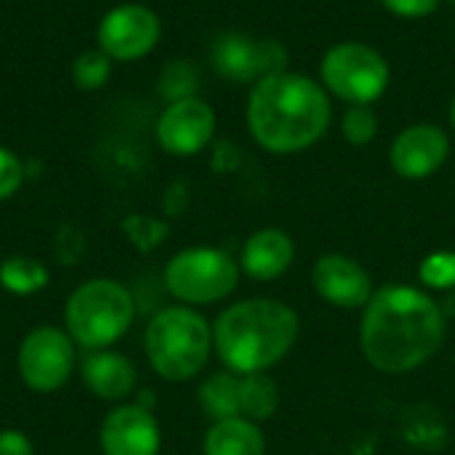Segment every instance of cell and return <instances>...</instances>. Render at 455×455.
Listing matches in <instances>:
<instances>
[{
  "instance_id": "5b68a950",
  "label": "cell",
  "mask_w": 455,
  "mask_h": 455,
  "mask_svg": "<svg viewBox=\"0 0 455 455\" xmlns=\"http://www.w3.org/2000/svg\"><path fill=\"white\" fill-rule=\"evenodd\" d=\"M136 317L133 296L125 285L109 277H96L72 291L67 299V333L88 352L109 349L117 344Z\"/></svg>"
},
{
  "instance_id": "4fadbf2b",
  "label": "cell",
  "mask_w": 455,
  "mask_h": 455,
  "mask_svg": "<svg viewBox=\"0 0 455 455\" xmlns=\"http://www.w3.org/2000/svg\"><path fill=\"white\" fill-rule=\"evenodd\" d=\"M312 283L320 299L339 309H360L376 293L368 269L341 253H328L317 259L312 269Z\"/></svg>"
},
{
  "instance_id": "ac0fdd59",
  "label": "cell",
  "mask_w": 455,
  "mask_h": 455,
  "mask_svg": "<svg viewBox=\"0 0 455 455\" xmlns=\"http://www.w3.org/2000/svg\"><path fill=\"white\" fill-rule=\"evenodd\" d=\"M280 408V389L267 373L240 376V416L248 421H269Z\"/></svg>"
},
{
  "instance_id": "ffe728a7",
  "label": "cell",
  "mask_w": 455,
  "mask_h": 455,
  "mask_svg": "<svg viewBox=\"0 0 455 455\" xmlns=\"http://www.w3.org/2000/svg\"><path fill=\"white\" fill-rule=\"evenodd\" d=\"M48 280H51V272L37 259L11 256L0 264V285L13 296H32L43 291Z\"/></svg>"
},
{
  "instance_id": "4316f807",
  "label": "cell",
  "mask_w": 455,
  "mask_h": 455,
  "mask_svg": "<svg viewBox=\"0 0 455 455\" xmlns=\"http://www.w3.org/2000/svg\"><path fill=\"white\" fill-rule=\"evenodd\" d=\"M0 455H35V445L24 432L3 429L0 432Z\"/></svg>"
},
{
  "instance_id": "e0dca14e",
  "label": "cell",
  "mask_w": 455,
  "mask_h": 455,
  "mask_svg": "<svg viewBox=\"0 0 455 455\" xmlns=\"http://www.w3.org/2000/svg\"><path fill=\"white\" fill-rule=\"evenodd\" d=\"M267 440L256 421H248L243 416L213 421V427L205 432L203 455H264Z\"/></svg>"
},
{
  "instance_id": "ba28073f",
  "label": "cell",
  "mask_w": 455,
  "mask_h": 455,
  "mask_svg": "<svg viewBox=\"0 0 455 455\" xmlns=\"http://www.w3.org/2000/svg\"><path fill=\"white\" fill-rule=\"evenodd\" d=\"M75 341L67 331L53 325H40L29 331L19 347V376L40 395H51L67 384L75 371Z\"/></svg>"
},
{
  "instance_id": "484cf974",
  "label": "cell",
  "mask_w": 455,
  "mask_h": 455,
  "mask_svg": "<svg viewBox=\"0 0 455 455\" xmlns=\"http://www.w3.org/2000/svg\"><path fill=\"white\" fill-rule=\"evenodd\" d=\"M381 5L400 19H424L437 11L440 0H381Z\"/></svg>"
},
{
  "instance_id": "6da1fadb",
  "label": "cell",
  "mask_w": 455,
  "mask_h": 455,
  "mask_svg": "<svg viewBox=\"0 0 455 455\" xmlns=\"http://www.w3.org/2000/svg\"><path fill=\"white\" fill-rule=\"evenodd\" d=\"M445 341L440 304L411 285L379 288L363 307L360 349L381 373H411L427 365Z\"/></svg>"
},
{
  "instance_id": "603a6c76",
  "label": "cell",
  "mask_w": 455,
  "mask_h": 455,
  "mask_svg": "<svg viewBox=\"0 0 455 455\" xmlns=\"http://www.w3.org/2000/svg\"><path fill=\"white\" fill-rule=\"evenodd\" d=\"M379 133V117L373 112L371 104H352L344 117H341V136L355 144V147H365L376 139Z\"/></svg>"
},
{
  "instance_id": "52a82bcc",
  "label": "cell",
  "mask_w": 455,
  "mask_h": 455,
  "mask_svg": "<svg viewBox=\"0 0 455 455\" xmlns=\"http://www.w3.org/2000/svg\"><path fill=\"white\" fill-rule=\"evenodd\" d=\"M240 264L219 248H187L165 267L168 291L184 304H216L235 293Z\"/></svg>"
},
{
  "instance_id": "83f0119b",
  "label": "cell",
  "mask_w": 455,
  "mask_h": 455,
  "mask_svg": "<svg viewBox=\"0 0 455 455\" xmlns=\"http://www.w3.org/2000/svg\"><path fill=\"white\" fill-rule=\"evenodd\" d=\"M451 125L455 128V96H453V101H451Z\"/></svg>"
},
{
  "instance_id": "7402d4cb",
  "label": "cell",
  "mask_w": 455,
  "mask_h": 455,
  "mask_svg": "<svg viewBox=\"0 0 455 455\" xmlns=\"http://www.w3.org/2000/svg\"><path fill=\"white\" fill-rule=\"evenodd\" d=\"M112 72V59L101 51V48H91L83 51L75 61H72V80L80 91H99L107 85Z\"/></svg>"
},
{
  "instance_id": "9a60e30c",
  "label": "cell",
  "mask_w": 455,
  "mask_h": 455,
  "mask_svg": "<svg viewBox=\"0 0 455 455\" xmlns=\"http://www.w3.org/2000/svg\"><path fill=\"white\" fill-rule=\"evenodd\" d=\"M296 248L283 229H259L248 237L240 256V269L253 280H277L293 264Z\"/></svg>"
},
{
  "instance_id": "7c38bea8",
  "label": "cell",
  "mask_w": 455,
  "mask_h": 455,
  "mask_svg": "<svg viewBox=\"0 0 455 455\" xmlns=\"http://www.w3.org/2000/svg\"><path fill=\"white\" fill-rule=\"evenodd\" d=\"M451 157V139L440 125L416 123L408 125L389 149V163L397 176L421 181L435 176Z\"/></svg>"
},
{
  "instance_id": "277c9868",
  "label": "cell",
  "mask_w": 455,
  "mask_h": 455,
  "mask_svg": "<svg viewBox=\"0 0 455 455\" xmlns=\"http://www.w3.org/2000/svg\"><path fill=\"white\" fill-rule=\"evenodd\" d=\"M144 347L149 365L160 379L189 381L211 357L213 328L189 307H165L149 320Z\"/></svg>"
},
{
  "instance_id": "7a4b0ae2",
  "label": "cell",
  "mask_w": 455,
  "mask_h": 455,
  "mask_svg": "<svg viewBox=\"0 0 455 455\" xmlns=\"http://www.w3.org/2000/svg\"><path fill=\"white\" fill-rule=\"evenodd\" d=\"M245 115L259 147L272 155H296L325 136L331 99L323 83L299 72H277L253 83Z\"/></svg>"
},
{
  "instance_id": "d4e9b609",
  "label": "cell",
  "mask_w": 455,
  "mask_h": 455,
  "mask_svg": "<svg viewBox=\"0 0 455 455\" xmlns=\"http://www.w3.org/2000/svg\"><path fill=\"white\" fill-rule=\"evenodd\" d=\"M21 181H24L21 160L8 147H0V203L13 197L19 192Z\"/></svg>"
},
{
  "instance_id": "30bf717a",
  "label": "cell",
  "mask_w": 455,
  "mask_h": 455,
  "mask_svg": "<svg viewBox=\"0 0 455 455\" xmlns=\"http://www.w3.org/2000/svg\"><path fill=\"white\" fill-rule=\"evenodd\" d=\"M213 67L232 83H259L261 77L285 72L288 51L269 37H251L243 32H227L213 43Z\"/></svg>"
},
{
  "instance_id": "9c48e42d",
  "label": "cell",
  "mask_w": 455,
  "mask_h": 455,
  "mask_svg": "<svg viewBox=\"0 0 455 455\" xmlns=\"http://www.w3.org/2000/svg\"><path fill=\"white\" fill-rule=\"evenodd\" d=\"M160 19L141 3H123L104 13L96 27V43L112 61H136L155 51L160 40Z\"/></svg>"
},
{
  "instance_id": "3957f363",
  "label": "cell",
  "mask_w": 455,
  "mask_h": 455,
  "mask_svg": "<svg viewBox=\"0 0 455 455\" xmlns=\"http://www.w3.org/2000/svg\"><path fill=\"white\" fill-rule=\"evenodd\" d=\"M299 315L275 299H248L227 307L213 323V349L237 376L264 373L299 341Z\"/></svg>"
},
{
  "instance_id": "8fae6325",
  "label": "cell",
  "mask_w": 455,
  "mask_h": 455,
  "mask_svg": "<svg viewBox=\"0 0 455 455\" xmlns=\"http://www.w3.org/2000/svg\"><path fill=\"white\" fill-rule=\"evenodd\" d=\"M216 133V112L203 99L171 101L157 120V141L168 155L192 157L203 152Z\"/></svg>"
},
{
  "instance_id": "5bb4252c",
  "label": "cell",
  "mask_w": 455,
  "mask_h": 455,
  "mask_svg": "<svg viewBox=\"0 0 455 455\" xmlns=\"http://www.w3.org/2000/svg\"><path fill=\"white\" fill-rule=\"evenodd\" d=\"M99 443L104 455H160V424L139 403L120 405L104 419Z\"/></svg>"
},
{
  "instance_id": "d6986e66",
  "label": "cell",
  "mask_w": 455,
  "mask_h": 455,
  "mask_svg": "<svg viewBox=\"0 0 455 455\" xmlns=\"http://www.w3.org/2000/svg\"><path fill=\"white\" fill-rule=\"evenodd\" d=\"M200 405L213 421L240 416V376L232 371L213 373L200 387Z\"/></svg>"
},
{
  "instance_id": "44dd1931",
  "label": "cell",
  "mask_w": 455,
  "mask_h": 455,
  "mask_svg": "<svg viewBox=\"0 0 455 455\" xmlns=\"http://www.w3.org/2000/svg\"><path fill=\"white\" fill-rule=\"evenodd\" d=\"M197 85H200V72L195 64H189L184 59L165 64L160 72V96L168 99V104L181 101V99H192Z\"/></svg>"
},
{
  "instance_id": "f1b7e54d",
  "label": "cell",
  "mask_w": 455,
  "mask_h": 455,
  "mask_svg": "<svg viewBox=\"0 0 455 455\" xmlns=\"http://www.w3.org/2000/svg\"><path fill=\"white\" fill-rule=\"evenodd\" d=\"M453 3H455V0H453Z\"/></svg>"
},
{
  "instance_id": "2e32d148",
  "label": "cell",
  "mask_w": 455,
  "mask_h": 455,
  "mask_svg": "<svg viewBox=\"0 0 455 455\" xmlns=\"http://www.w3.org/2000/svg\"><path fill=\"white\" fill-rule=\"evenodd\" d=\"M83 379L99 400L120 403L136 387V368L128 357L109 349H99L85 357Z\"/></svg>"
},
{
  "instance_id": "8992f818",
  "label": "cell",
  "mask_w": 455,
  "mask_h": 455,
  "mask_svg": "<svg viewBox=\"0 0 455 455\" xmlns=\"http://www.w3.org/2000/svg\"><path fill=\"white\" fill-rule=\"evenodd\" d=\"M392 72L387 59L368 43L344 40L325 51L320 61V83L323 88L352 104H373L389 88Z\"/></svg>"
},
{
  "instance_id": "cb8c5ba5",
  "label": "cell",
  "mask_w": 455,
  "mask_h": 455,
  "mask_svg": "<svg viewBox=\"0 0 455 455\" xmlns=\"http://www.w3.org/2000/svg\"><path fill=\"white\" fill-rule=\"evenodd\" d=\"M419 275L427 288L451 291L455 288V253L453 251H437V253L427 256Z\"/></svg>"
}]
</instances>
